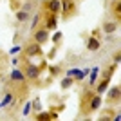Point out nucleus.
<instances>
[{"mask_svg": "<svg viewBox=\"0 0 121 121\" xmlns=\"http://www.w3.org/2000/svg\"><path fill=\"white\" fill-rule=\"evenodd\" d=\"M9 99H11V94H7V96L4 98V101L0 103V107H5V105H7V103H9Z\"/></svg>", "mask_w": 121, "mask_h": 121, "instance_id": "412c9836", "label": "nucleus"}, {"mask_svg": "<svg viewBox=\"0 0 121 121\" xmlns=\"http://www.w3.org/2000/svg\"><path fill=\"white\" fill-rule=\"evenodd\" d=\"M108 83H110V78H103V80L99 81V85L96 87V94H103V92L107 91V87H108Z\"/></svg>", "mask_w": 121, "mask_h": 121, "instance_id": "9b49d317", "label": "nucleus"}, {"mask_svg": "<svg viewBox=\"0 0 121 121\" xmlns=\"http://www.w3.org/2000/svg\"><path fill=\"white\" fill-rule=\"evenodd\" d=\"M24 54L25 56H40L42 54V45L40 43H36V42H33V43H29V45L24 49Z\"/></svg>", "mask_w": 121, "mask_h": 121, "instance_id": "7ed1b4c3", "label": "nucleus"}, {"mask_svg": "<svg viewBox=\"0 0 121 121\" xmlns=\"http://www.w3.org/2000/svg\"><path fill=\"white\" fill-rule=\"evenodd\" d=\"M72 81H74V80H72L71 76H67L65 80L61 81V89H69V87H71V85H72Z\"/></svg>", "mask_w": 121, "mask_h": 121, "instance_id": "f3484780", "label": "nucleus"}, {"mask_svg": "<svg viewBox=\"0 0 121 121\" xmlns=\"http://www.w3.org/2000/svg\"><path fill=\"white\" fill-rule=\"evenodd\" d=\"M98 71H99L98 67H94V69H92V74H91V85H94V83H96V76H98Z\"/></svg>", "mask_w": 121, "mask_h": 121, "instance_id": "a211bd4d", "label": "nucleus"}, {"mask_svg": "<svg viewBox=\"0 0 121 121\" xmlns=\"http://www.w3.org/2000/svg\"><path fill=\"white\" fill-rule=\"evenodd\" d=\"M49 71H51V74H52V76H56V74H60V71H61V69H60L58 65H56V67H51Z\"/></svg>", "mask_w": 121, "mask_h": 121, "instance_id": "6ab92c4d", "label": "nucleus"}, {"mask_svg": "<svg viewBox=\"0 0 121 121\" xmlns=\"http://www.w3.org/2000/svg\"><path fill=\"white\" fill-rule=\"evenodd\" d=\"M92 96H94V92H91V91H87L85 94H83V99H81V108H83V107L89 103V99H91Z\"/></svg>", "mask_w": 121, "mask_h": 121, "instance_id": "2eb2a0df", "label": "nucleus"}, {"mask_svg": "<svg viewBox=\"0 0 121 121\" xmlns=\"http://www.w3.org/2000/svg\"><path fill=\"white\" fill-rule=\"evenodd\" d=\"M112 11H114V15H116V18L119 20V16H121V13H119V0H116V2L112 4Z\"/></svg>", "mask_w": 121, "mask_h": 121, "instance_id": "dca6fc26", "label": "nucleus"}, {"mask_svg": "<svg viewBox=\"0 0 121 121\" xmlns=\"http://www.w3.org/2000/svg\"><path fill=\"white\" fill-rule=\"evenodd\" d=\"M99 47H101V42L98 40V36H91L89 42H87V49L91 51V52H94V51H98Z\"/></svg>", "mask_w": 121, "mask_h": 121, "instance_id": "6e6552de", "label": "nucleus"}, {"mask_svg": "<svg viewBox=\"0 0 121 121\" xmlns=\"http://www.w3.org/2000/svg\"><path fill=\"white\" fill-rule=\"evenodd\" d=\"M116 29H117V22H107V24L103 25V31H105V33H114Z\"/></svg>", "mask_w": 121, "mask_h": 121, "instance_id": "ddd939ff", "label": "nucleus"}, {"mask_svg": "<svg viewBox=\"0 0 121 121\" xmlns=\"http://www.w3.org/2000/svg\"><path fill=\"white\" fill-rule=\"evenodd\" d=\"M25 74V80H36V78H38V76H40V67L38 65H33V63H27V65H25V69L24 71H22Z\"/></svg>", "mask_w": 121, "mask_h": 121, "instance_id": "f03ea898", "label": "nucleus"}, {"mask_svg": "<svg viewBox=\"0 0 121 121\" xmlns=\"http://www.w3.org/2000/svg\"><path fill=\"white\" fill-rule=\"evenodd\" d=\"M38 20H40V15L35 16V20H33V24H31V29H36V27H38Z\"/></svg>", "mask_w": 121, "mask_h": 121, "instance_id": "aec40b11", "label": "nucleus"}, {"mask_svg": "<svg viewBox=\"0 0 121 121\" xmlns=\"http://www.w3.org/2000/svg\"><path fill=\"white\" fill-rule=\"evenodd\" d=\"M16 20H18V22H27V20H29V13H27L25 9L16 11Z\"/></svg>", "mask_w": 121, "mask_h": 121, "instance_id": "f8f14e48", "label": "nucleus"}, {"mask_svg": "<svg viewBox=\"0 0 121 121\" xmlns=\"http://www.w3.org/2000/svg\"><path fill=\"white\" fill-rule=\"evenodd\" d=\"M33 107H35V110H36V112L40 110V101H38V98H36V99L33 101Z\"/></svg>", "mask_w": 121, "mask_h": 121, "instance_id": "4be33fe9", "label": "nucleus"}, {"mask_svg": "<svg viewBox=\"0 0 121 121\" xmlns=\"http://www.w3.org/2000/svg\"><path fill=\"white\" fill-rule=\"evenodd\" d=\"M76 5H74V0H63V16L69 18V16L74 13Z\"/></svg>", "mask_w": 121, "mask_h": 121, "instance_id": "39448f33", "label": "nucleus"}, {"mask_svg": "<svg viewBox=\"0 0 121 121\" xmlns=\"http://www.w3.org/2000/svg\"><path fill=\"white\" fill-rule=\"evenodd\" d=\"M47 7H49V13H60V9H61V5H60V0H49L47 2Z\"/></svg>", "mask_w": 121, "mask_h": 121, "instance_id": "9d476101", "label": "nucleus"}, {"mask_svg": "<svg viewBox=\"0 0 121 121\" xmlns=\"http://www.w3.org/2000/svg\"><path fill=\"white\" fill-rule=\"evenodd\" d=\"M54 117H58V114H54V112H43V114H38V116H36V119H54Z\"/></svg>", "mask_w": 121, "mask_h": 121, "instance_id": "4468645a", "label": "nucleus"}, {"mask_svg": "<svg viewBox=\"0 0 121 121\" xmlns=\"http://www.w3.org/2000/svg\"><path fill=\"white\" fill-rule=\"evenodd\" d=\"M119 96H121L119 85H114L110 89V92H108V101H110V103H117V101H119Z\"/></svg>", "mask_w": 121, "mask_h": 121, "instance_id": "423d86ee", "label": "nucleus"}, {"mask_svg": "<svg viewBox=\"0 0 121 121\" xmlns=\"http://www.w3.org/2000/svg\"><path fill=\"white\" fill-rule=\"evenodd\" d=\"M58 25V15L56 13H49L47 15V22H45V29H56Z\"/></svg>", "mask_w": 121, "mask_h": 121, "instance_id": "0eeeda50", "label": "nucleus"}, {"mask_svg": "<svg viewBox=\"0 0 121 121\" xmlns=\"http://www.w3.org/2000/svg\"><path fill=\"white\" fill-rule=\"evenodd\" d=\"M101 94H94V96L91 98V99H89V103H87V107H83V108H81V110L85 112V114H89V112H96L98 108H99L101 107Z\"/></svg>", "mask_w": 121, "mask_h": 121, "instance_id": "f257e3e1", "label": "nucleus"}, {"mask_svg": "<svg viewBox=\"0 0 121 121\" xmlns=\"http://www.w3.org/2000/svg\"><path fill=\"white\" fill-rule=\"evenodd\" d=\"M29 112H31V105H29V103H27V105L24 107V116H27Z\"/></svg>", "mask_w": 121, "mask_h": 121, "instance_id": "5701e85b", "label": "nucleus"}, {"mask_svg": "<svg viewBox=\"0 0 121 121\" xmlns=\"http://www.w3.org/2000/svg\"><path fill=\"white\" fill-rule=\"evenodd\" d=\"M11 80L18 81V83H24L25 81V74L20 71V69H13V71H11Z\"/></svg>", "mask_w": 121, "mask_h": 121, "instance_id": "1a4fd4ad", "label": "nucleus"}, {"mask_svg": "<svg viewBox=\"0 0 121 121\" xmlns=\"http://www.w3.org/2000/svg\"><path fill=\"white\" fill-rule=\"evenodd\" d=\"M60 38H61V35H60V33H56V35H54V38H52V42H58Z\"/></svg>", "mask_w": 121, "mask_h": 121, "instance_id": "393cba45", "label": "nucleus"}, {"mask_svg": "<svg viewBox=\"0 0 121 121\" xmlns=\"http://www.w3.org/2000/svg\"><path fill=\"white\" fill-rule=\"evenodd\" d=\"M119 56H121V52H119V51H116V54H114V61H116V63L119 61Z\"/></svg>", "mask_w": 121, "mask_h": 121, "instance_id": "b1692460", "label": "nucleus"}, {"mask_svg": "<svg viewBox=\"0 0 121 121\" xmlns=\"http://www.w3.org/2000/svg\"><path fill=\"white\" fill-rule=\"evenodd\" d=\"M47 38H49V29H45V27H43V29H36L35 31V42L36 43H43V42H47Z\"/></svg>", "mask_w": 121, "mask_h": 121, "instance_id": "20e7f679", "label": "nucleus"}]
</instances>
